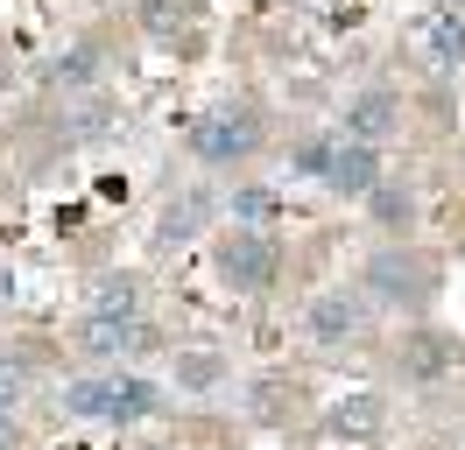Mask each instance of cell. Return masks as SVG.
Wrapping results in <instances>:
<instances>
[{
	"mask_svg": "<svg viewBox=\"0 0 465 450\" xmlns=\"http://www.w3.org/2000/svg\"><path fill=\"white\" fill-rule=\"evenodd\" d=\"M360 289H367V303H374V309L423 317V309L437 303V289H444V260H437V253H423V247H409V240H388V247L367 253Z\"/></svg>",
	"mask_w": 465,
	"mask_h": 450,
	"instance_id": "cell-1",
	"label": "cell"
},
{
	"mask_svg": "<svg viewBox=\"0 0 465 450\" xmlns=\"http://www.w3.org/2000/svg\"><path fill=\"white\" fill-rule=\"evenodd\" d=\"M268 148V120L262 106H212L191 127V162L198 169H247Z\"/></svg>",
	"mask_w": 465,
	"mask_h": 450,
	"instance_id": "cell-2",
	"label": "cell"
},
{
	"mask_svg": "<svg viewBox=\"0 0 465 450\" xmlns=\"http://www.w3.org/2000/svg\"><path fill=\"white\" fill-rule=\"evenodd\" d=\"M219 281H226L232 296H268V289L282 281V240L232 225L226 240H219Z\"/></svg>",
	"mask_w": 465,
	"mask_h": 450,
	"instance_id": "cell-3",
	"label": "cell"
},
{
	"mask_svg": "<svg viewBox=\"0 0 465 450\" xmlns=\"http://www.w3.org/2000/svg\"><path fill=\"white\" fill-rule=\"evenodd\" d=\"M367 324H374V303H367V289H324V296H311V309H303V331H311V345H324V352H352V345H367Z\"/></svg>",
	"mask_w": 465,
	"mask_h": 450,
	"instance_id": "cell-4",
	"label": "cell"
},
{
	"mask_svg": "<svg viewBox=\"0 0 465 450\" xmlns=\"http://www.w3.org/2000/svg\"><path fill=\"white\" fill-rule=\"evenodd\" d=\"M219 211H226V197L212 191V183H183V191L155 211V247H163V253H170V247H191Z\"/></svg>",
	"mask_w": 465,
	"mask_h": 450,
	"instance_id": "cell-5",
	"label": "cell"
},
{
	"mask_svg": "<svg viewBox=\"0 0 465 450\" xmlns=\"http://www.w3.org/2000/svg\"><path fill=\"white\" fill-rule=\"evenodd\" d=\"M339 134L367 141V148H388V141L402 134V92H395V84H367V92H352Z\"/></svg>",
	"mask_w": 465,
	"mask_h": 450,
	"instance_id": "cell-6",
	"label": "cell"
},
{
	"mask_svg": "<svg viewBox=\"0 0 465 450\" xmlns=\"http://www.w3.org/2000/svg\"><path fill=\"white\" fill-rule=\"evenodd\" d=\"M381 176V148H367V141H346L339 134V148H331V169H324V191L346 197V204H367V191H374Z\"/></svg>",
	"mask_w": 465,
	"mask_h": 450,
	"instance_id": "cell-7",
	"label": "cell"
},
{
	"mask_svg": "<svg viewBox=\"0 0 465 450\" xmlns=\"http://www.w3.org/2000/svg\"><path fill=\"white\" fill-rule=\"evenodd\" d=\"M395 359H402V380L430 387V380H444V373H459V366H465V345L451 331H409Z\"/></svg>",
	"mask_w": 465,
	"mask_h": 450,
	"instance_id": "cell-8",
	"label": "cell"
},
{
	"mask_svg": "<svg viewBox=\"0 0 465 450\" xmlns=\"http://www.w3.org/2000/svg\"><path fill=\"white\" fill-rule=\"evenodd\" d=\"M170 408V387L155 380V373H142V366H114V408H106V422H148Z\"/></svg>",
	"mask_w": 465,
	"mask_h": 450,
	"instance_id": "cell-9",
	"label": "cell"
},
{
	"mask_svg": "<svg viewBox=\"0 0 465 450\" xmlns=\"http://www.w3.org/2000/svg\"><path fill=\"white\" fill-rule=\"evenodd\" d=\"M416 50L430 71H459L465 64V7H437L430 22H416Z\"/></svg>",
	"mask_w": 465,
	"mask_h": 450,
	"instance_id": "cell-10",
	"label": "cell"
},
{
	"mask_svg": "<svg viewBox=\"0 0 465 450\" xmlns=\"http://www.w3.org/2000/svg\"><path fill=\"white\" fill-rule=\"evenodd\" d=\"M226 219L240 225V232H275V225H282V191H268V183H232Z\"/></svg>",
	"mask_w": 465,
	"mask_h": 450,
	"instance_id": "cell-11",
	"label": "cell"
},
{
	"mask_svg": "<svg viewBox=\"0 0 465 450\" xmlns=\"http://www.w3.org/2000/svg\"><path fill=\"white\" fill-rule=\"evenodd\" d=\"M142 309H148V289H142V275H127V268L99 275L92 296H85V317H142Z\"/></svg>",
	"mask_w": 465,
	"mask_h": 450,
	"instance_id": "cell-12",
	"label": "cell"
},
{
	"mask_svg": "<svg viewBox=\"0 0 465 450\" xmlns=\"http://www.w3.org/2000/svg\"><path fill=\"white\" fill-rule=\"evenodd\" d=\"M367 219H374L388 240H409V225H416V191L395 183V176H381L374 191H367Z\"/></svg>",
	"mask_w": 465,
	"mask_h": 450,
	"instance_id": "cell-13",
	"label": "cell"
},
{
	"mask_svg": "<svg viewBox=\"0 0 465 450\" xmlns=\"http://www.w3.org/2000/svg\"><path fill=\"white\" fill-rule=\"evenodd\" d=\"M99 71H106V56L92 50V43H78V50H57L43 64V84H50V92H92Z\"/></svg>",
	"mask_w": 465,
	"mask_h": 450,
	"instance_id": "cell-14",
	"label": "cell"
},
{
	"mask_svg": "<svg viewBox=\"0 0 465 450\" xmlns=\"http://www.w3.org/2000/svg\"><path fill=\"white\" fill-rule=\"evenodd\" d=\"M57 408L71 422H106V408H114V373H78V380H64Z\"/></svg>",
	"mask_w": 465,
	"mask_h": 450,
	"instance_id": "cell-15",
	"label": "cell"
},
{
	"mask_svg": "<svg viewBox=\"0 0 465 450\" xmlns=\"http://www.w3.org/2000/svg\"><path fill=\"white\" fill-rule=\"evenodd\" d=\"M331 148H339V127L296 134V141H290V176H303V183H324V169H331Z\"/></svg>",
	"mask_w": 465,
	"mask_h": 450,
	"instance_id": "cell-16",
	"label": "cell"
},
{
	"mask_svg": "<svg viewBox=\"0 0 465 450\" xmlns=\"http://www.w3.org/2000/svg\"><path fill=\"white\" fill-rule=\"evenodd\" d=\"M170 380H176V394H212V387H226V359L219 352H176Z\"/></svg>",
	"mask_w": 465,
	"mask_h": 450,
	"instance_id": "cell-17",
	"label": "cell"
},
{
	"mask_svg": "<svg viewBox=\"0 0 465 450\" xmlns=\"http://www.w3.org/2000/svg\"><path fill=\"white\" fill-rule=\"evenodd\" d=\"M324 422H331L339 436H367V429L381 422V394H352V401H339V408H331Z\"/></svg>",
	"mask_w": 465,
	"mask_h": 450,
	"instance_id": "cell-18",
	"label": "cell"
},
{
	"mask_svg": "<svg viewBox=\"0 0 465 450\" xmlns=\"http://www.w3.org/2000/svg\"><path fill=\"white\" fill-rule=\"evenodd\" d=\"M22 408V366H0V422H15Z\"/></svg>",
	"mask_w": 465,
	"mask_h": 450,
	"instance_id": "cell-19",
	"label": "cell"
},
{
	"mask_svg": "<svg viewBox=\"0 0 465 450\" xmlns=\"http://www.w3.org/2000/svg\"><path fill=\"white\" fill-rule=\"evenodd\" d=\"M0 303H15V275L7 268H0Z\"/></svg>",
	"mask_w": 465,
	"mask_h": 450,
	"instance_id": "cell-20",
	"label": "cell"
},
{
	"mask_svg": "<svg viewBox=\"0 0 465 450\" xmlns=\"http://www.w3.org/2000/svg\"><path fill=\"white\" fill-rule=\"evenodd\" d=\"M22 436H15V422H0V450H15Z\"/></svg>",
	"mask_w": 465,
	"mask_h": 450,
	"instance_id": "cell-21",
	"label": "cell"
},
{
	"mask_svg": "<svg viewBox=\"0 0 465 450\" xmlns=\"http://www.w3.org/2000/svg\"><path fill=\"white\" fill-rule=\"evenodd\" d=\"M0 92H7V56H0Z\"/></svg>",
	"mask_w": 465,
	"mask_h": 450,
	"instance_id": "cell-22",
	"label": "cell"
}]
</instances>
